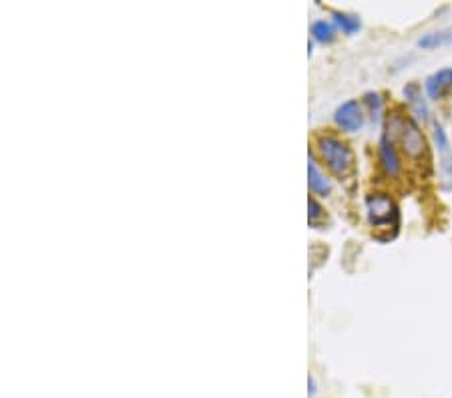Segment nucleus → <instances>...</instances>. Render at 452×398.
<instances>
[{"label":"nucleus","instance_id":"nucleus-15","mask_svg":"<svg viewBox=\"0 0 452 398\" xmlns=\"http://www.w3.org/2000/svg\"><path fill=\"white\" fill-rule=\"evenodd\" d=\"M449 38H452V31H451V34H449Z\"/></svg>","mask_w":452,"mask_h":398},{"label":"nucleus","instance_id":"nucleus-1","mask_svg":"<svg viewBox=\"0 0 452 398\" xmlns=\"http://www.w3.org/2000/svg\"><path fill=\"white\" fill-rule=\"evenodd\" d=\"M386 137L390 141H398L402 151L410 159H420L426 153V139L418 129V125L410 117L400 113H392L386 119Z\"/></svg>","mask_w":452,"mask_h":398},{"label":"nucleus","instance_id":"nucleus-3","mask_svg":"<svg viewBox=\"0 0 452 398\" xmlns=\"http://www.w3.org/2000/svg\"><path fill=\"white\" fill-rule=\"evenodd\" d=\"M366 208H368V217H370L372 225H376V227L396 225V221H398V208H396V203L392 201V197H388V195H382V193L368 195Z\"/></svg>","mask_w":452,"mask_h":398},{"label":"nucleus","instance_id":"nucleus-4","mask_svg":"<svg viewBox=\"0 0 452 398\" xmlns=\"http://www.w3.org/2000/svg\"><path fill=\"white\" fill-rule=\"evenodd\" d=\"M334 119L348 133L360 131L362 125H364V113H362V107L358 105V101H348L342 107H338Z\"/></svg>","mask_w":452,"mask_h":398},{"label":"nucleus","instance_id":"nucleus-14","mask_svg":"<svg viewBox=\"0 0 452 398\" xmlns=\"http://www.w3.org/2000/svg\"><path fill=\"white\" fill-rule=\"evenodd\" d=\"M366 103L370 105V109H372V119L376 121L378 115H380V97L370 92V95H366Z\"/></svg>","mask_w":452,"mask_h":398},{"label":"nucleus","instance_id":"nucleus-13","mask_svg":"<svg viewBox=\"0 0 452 398\" xmlns=\"http://www.w3.org/2000/svg\"><path fill=\"white\" fill-rule=\"evenodd\" d=\"M307 208H310V223L314 225V223L322 217V208H320V203H318L314 197L307 199Z\"/></svg>","mask_w":452,"mask_h":398},{"label":"nucleus","instance_id":"nucleus-12","mask_svg":"<svg viewBox=\"0 0 452 398\" xmlns=\"http://www.w3.org/2000/svg\"><path fill=\"white\" fill-rule=\"evenodd\" d=\"M447 38H449V34H444V32H432V34L422 36L420 40H418V45L424 47V49H430V47H436V45L444 42Z\"/></svg>","mask_w":452,"mask_h":398},{"label":"nucleus","instance_id":"nucleus-10","mask_svg":"<svg viewBox=\"0 0 452 398\" xmlns=\"http://www.w3.org/2000/svg\"><path fill=\"white\" fill-rule=\"evenodd\" d=\"M334 21L344 29L346 32H356L360 29V21L352 14H346V12H331Z\"/></svg>","mask_w":452,"mask_h":398},{"label":"nucleus","instance_id":"nucleus-5","mask_svg":"<svg viewBox=\"0 0 452 398\" xmlns=\"http://www.w3.org/2000/svg\"><path fill=\"white\" fill-rule=\"evenodd\" d=\"M430 99H440L447 89L452 87V69H440L438 73L430 75L424 83Z\"/></svg>","mask_w":452,"mask_h":398},{"label":"nucleus","instance_id":"nucleus-8","mask_svg":"<svg viewBox=\"0 0 452 398\" xmlns=\"http://www.w3.org/2000/svg\"><path fill=\"white\" fill-rule=\"evenodd\" d=\"M307 177H310V189L312 191L322 193V195H326L330 191V182L320 173V169L316 167L312 157H310V163H307Z\"/></svg>","mask_w":452,"mask_h":398},{"label":"nucleus","instance_id":"nucleus-2","mask_svg":"<svg viewBox=\"0 0 452 398\" xmlns=\"http://www.w3.org/2000/svg\"><path fill=\"white\" fill-rule=\"evenodd\" d=\"M316 145H318V151L322 155L324 163L336 175H346L352 171L354 155H352V149L348 147V143H344L342 139H338L334 135H320Z\"/></svg>","mask_w":452,"mask_h":398},{"label":"nucleus","instance_id":"nucleus-7","mask_svg":"<svg viewBox=\"0 0 452 398\" xmlns=\"http://www.w3.org/2000/svg\"><path fill=\"white\" fill-rule=\"evenodd\" d=\"M404 97H406L408 105L412 107L414 115H416L418 119H424V117H426V103H424V99H422L420 87H418L416 83L406 85V87H404Z\"/></svg>","mask_w":452,"mask_h":398},{"label":"nucleus","instance_id":"nucleus-11","mask_svg":"<svg viewBox=\"0 0 452 398\" xmlns=\"http://www.w3.org/2000/svg\"><path fill=\"white\" fill-rule=\"evenodd\" d=\"M312 34H314V38H318L322 42H330L334 38V27L326 21H318L312 25Z\"/></svg>","mask_w":452,"mask_h":398},{"label":"nucleus","instance_id":"nucleus-9","mask_svg":"<svg viewBox=\"0 0 452 398\" xmlns=\"http://www.w3.org/2000/svg\"><path fill=\"white\" fill-rule=\"evenodd\" d=\"M440 187L452 189V149L451 145L440 149Z\"/></svg>","mask_w":452,"mask_h":398},{"label":"nucleus","instance_id":"nucleus-6","mask_svg":"<svg viewBox=\"0 0 452 398\" xmlns=\"http://www.w3.org/2000/svg\"><path fill=\"white\" fill-rule=\"evenodd\" d=\"M380 159H382V165L384 169L390 173V175H396L400 171V161H398V155L394 151V145L392 141L384 135L382 141H380Z\"/></svg>","mask_w":452,"mask_h":398}]
</instances>
